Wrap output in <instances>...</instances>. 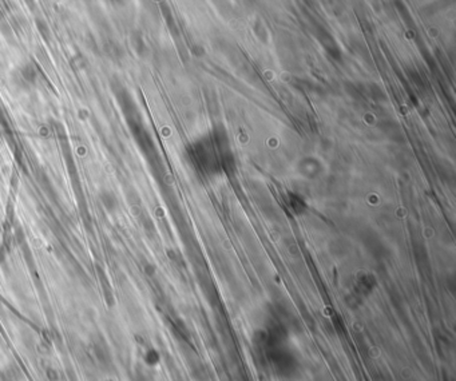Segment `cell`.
Returning <instances> with one entry per match:
<instances>
[{
  "mask_svg": "<svg viewBox=\"0 0 456 381\" xmlns=\"http://www.w3.org/2000/svg\"><path fill=\"white\" fill-rule=\"evenodd\" d=\"M192 161L198 170L208 175L222 174L230 169L233 161L228 138L221 131L206 134L192 147Z\"/></svg>",
  "mask_w": 456,
  "mask_h": 381,
  "instance_id": "obj_1",
  "label": "cell"
},
{
  "mask_svg": "<svg viewBox=\"0 0 456 381\" xmlns=\"http://www.w3.org/2000/svg\"><path fill=\"white\" fill-rule=\"evenodd\" d=\"M99 199H100V202H102L103 207L106 209L108 213H114V211L118 209L120 206V203H118V199H116V194L112 193L111 190H102L99 193Z\"/></svg>",
  "mask_w": 456,
  "mask_h": 381,
  "instance_id": "obj_2",
  "label": "cell"
}]
</instances>
